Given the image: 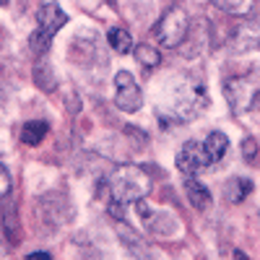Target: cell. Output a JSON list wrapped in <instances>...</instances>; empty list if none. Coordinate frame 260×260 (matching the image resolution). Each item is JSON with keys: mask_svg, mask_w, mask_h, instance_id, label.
Listing matches in <instances>:
<instances>
[{"mask_svg": "<svg viewBox=\"0 0 260 260\" xmlns=\"http://www.w3.org/2000/svg\"><path fill=\"white\" fill-rule=\"evenodd\" d=\"M242 156H245V161H255V156H257V141L255 138H245L242 141Z\"/></svg>", "mask_w": 260, "mask_h": 260, "instance_id": "obj_20", "label": "cell"}, {"mask_svg": "<svg viewBox=\"0 0 260 260\" xmlns=\"http://www.w3.org/2000/svg\"><path fill=\"white\" fill-rule=\"evenodd\" d=\"M47 130L50 125L47 122H42V120H31L24 125V130H21V141H24V146H39L42 138L47 136Z\"/></svg>", "mask_w": 260, "mask_h": 260, "instance_id": "obj_15", "label": "cell"}, {"mask_svg": "<svg viewBox=\"0 0 260 260\" xmlns=\"http://www.w3.org/2000/svg\"><path fill=\"white\" fill-rule=\"evenodd\" d=\"M65 24H68V16L57 3H45L37 11V31H42L45 37H55Z\"/></svg>", "mask_w": 260, "mask_h": 260, "instance_id": "obj_9", "label": "cell"}, {"mask_svg": "<svg viewBox=\"0 0 260 260\" xmlns=\"http://www.w3.org/2000/svg\"><path fill=\"white\" fill-rule=\"evenodd\" d=\"M252 112H257V115H260V96H257V102H255V110H252Z\"/></svg>", "mask_w": 260, "mask_h": 260, "instance_id": "obj_24", "label": "cell"}, {"mask_svg": "<svg viewBox=\"0 0 260 260\" xmlns=\"http://www.w3.org/2000/svg\"><path fill=\"white\" fill-rule=\"evenodd\" d=\"M133 52H136V60L143 65V68H156V65L161 62V52L151 45V42H143V45L133 47Z\"/></svg>", "mask_w": 260, "mask_h": 260, "instance_id": "obj_16", "label": "cell"}, {"mask_svg": "<svg viewBox=\"0 0 260 260\" xmlns=\"http://www.w3.org/2000/svg\"><path fill=\"white\" fill-rule=\"evenodd\" d=\"M107 187H110V198L112 203L130 206L143 201L148 190H151V177L148 172L138 164H120L110 172L107 177Z\"/></svg>", "mask_w": 260, "mask_h": 260, "instance_id": "obj_1", "label": "cell"}, {"mask_svg": "<svg viewBox=\"0 0 260 260\" xmlns=\"http://www.w3.org/2000/svg\"><path fill=\"white\" fill-rule=\"evenodd\" d=\"M177 169L182 172L185 177H198L201 172L211 164L208 161V156H206V148H203V143H198V141H187L180 151H177Z\"/></svg>", "mask_w": 260, "mask_h": 260, "instance_id": "obj_6", "label": "cell"}, {"mask_svg": "<svg viewBox=\"0 0 260 260\" xmlns=\"http://www.w3.org/2000/svg\"><path fill=\"white\" fill-rule=\"evenodd\" d=\"M26 260H52V257H50V252L39 250V252H29V255H26Z\"/></svg>", "mask_w": 260, "mask_h": 260, "instance_id": "obj_22", "label": "cell"}, {"mask_svg": "<svg viewBox=\"0 0 260 260\" xmlns=\"http://www.w3.org/2000/svg\"><path fill=\"white\" fill-rule=\"evenodd\" d=\"M234 260H250V257H247L242 250H237V252H234Z\"/></svg>", "mask_w": 260, "mask_h": 260, "instance_id": "obj_23", "label": "cell"}, {"mask_svg": "<svg viewBox=\"0 0 260 260\" xmlns=\"http://www.w3.org/2000/svg\"><path fill=\"white\" fill-rule=\"evenodd\" d=\"M250 192H252V182L247 177H232L224 185V195L229 203H242Z\"/></svg>", "mask_w": 260, "mask_h": 260, "instance_id": "obj_13", "label": "cell"}, {"mask_svg": "<svg viewBox=\"0 0 260 260\" xmlns=\"http://www.w3.org/2000/svg\"><path fill=\"white\" fill-rule=\"evenodd\" d=\"M185 192H187V201L192 203V208H198V211H206L208 206H211V190L203 185V182H198L195 177H187L185 180Z\"/></svg>", "mask_w": 260, "mask_h": 260, "instance_id": "obj_10", "label": "cell"}, {"mask_svg": "<svg viewBox=\"0 0 260 260\" xmlns=\"http://www.w3.org/2000/svg\"><path fill=\"white\" fill-rule=\"evenodd\" d=\"M206 89L201 83H187L182 91H177L175 102L169 104V110H172V120L175 122H185V120H192V117H198L203 110H206Z\"/></svg>", "mask_w": 260, "mask_h": 260, "instance_id": "obj_4", "label": "cell"}, {"mask_svg": "<svg viewBox=\"0 0 260 260\" xmlns=\"http://www.w3.org/2000/svg\"><path fill=\"white\" fill-rule=\"evenodd\" d=\"M203 148H206L208 161H211V164H216V161H221V159L226 156V151H229V138L221 133V130H213V133H208V138H206Z\"/></svg>", "mask_w": 260, "mask_h": 260, "instance_id": "obj_11", "label": "cell"}, {"mask_svg": "<svg viewBox=\"0 0 260 260\" xmlns=\"http://www.w3.org/2000/svg\"><path fill=\"white\" fill-rule=\"evenodd\" d=\"M211 3L229 16H250L252 13V0H211Z\"/></svg>", "mask_w": 260, "mask_h": 260, "instance_id": "obj_17", "label": "cell"}, {"mask_svg": "<svg viewBox=\"0 0 260 260\" xmlns=\"http://www.w3.org/2000/svg\"><path fill=\"white\" fill-rule=\"evenodd\" d=\"M50 37H45L42 31H34L31 37H29V52L34 55V57H39V55H45L47 50H50Z\"/></svg>", "mask_w": 260, "mask_h": 260, "instance_id": "obj_19", "label": "cell"}, {"mask_svg": "<svg viewBox=\"0 0 260 260\" xmlns=\"http://www.w3.org/2000/svg\"><path fill=\"white\" fill-rule=\"evenodd\" d=\"M117 234H120V240L125 242V247H130V252H133V255H138V257H143V260H151V252H146L148 245H146L127 224L120 221V224H117Z\"/></svg>", "mask_w": 260, "mask_h": 260, "instance_id": "obj_12", "label": "cell"}, {"mask_svg": "<svg viewBox=\"0 0 260 260\" xmlns=\"http://www.w3.org/2000/svg\"><path fill=\"white\" fill-rule=\"evenodd\" d=\"M34 81H37V86H39V89L42 91H55V73L47 68V65L45 62H37L34 65Z\"/></svg>", "mask_w": 260, "mask_h": 260, "instance_id": "obj_18", "label": "cell"}, {"mask_svg": "<svg viewBox=\"0 0 260 260\" xmlns=\"http://www.w3.org/2000/svg\"><path fill=\"white\" fill-rule=\"evenodd\" d=\"M190 31V16L182 6H172L156 24V39L164 47H180Z\"/></svg>", "mask_w": 260, "mask_h": 260, "instance_id": "obj_3", "label": "cell"}, {"mask_svg": "<svg viewBox=\"0 0 260 260\" xmlns=\"http://www.w3.org/2000/svg\"><path fill=\"white\" fill-rule=\"evenodd\" d=\"M224 96L232 107L234 115H245L255 110V102L260 96V71L247 73V76H237L224 83Z\"/></svg>", "mask_w": 260, "mask_h": 260, "instance_id": "obj_2", "label": "cell"}, {"mask_svg": "<svg viewBox=\"0 0 260 260\" xmlns=\"http://www.w3.org/2000/svg\"><path fill=\"white\" fill-rule=\"evenodd\" d=\"M136 211H138V216L143 219L146 229L154 232V234H159V237H172V234L180 229V224H177L175 216H172V213H159V211H154L146 201H138V203H136Z\"/></svg>", "mask_w": 260, "mask_h": 260, "instance_id": "obj_7", "label": "cell"}, {"mask_svg": "<svg viewBox=\"0 0 260 260\" xmlns=\"http://www.w3.org/2000/svg\"><path fill=\"white\" fill-rule=\"evenodd\" d=\"M115 86H117L115 104L120 107L122 112H138L141 104H143V94H141V86L136 83L133 73L120 71V73L115 76Z\"/></svg>", "mask_w": 260, "mask_h": 260, "instance_id": "obj_5", "label": "cell"}, {"mask_svg": "<svg viewBox=\"0 0 260 260\" xmlns=\"http://www.w3.org/2000/svg\"><path fill=\"white\" fill-rule=\"evenodd\" d=\"M107 42H110V47H112L117 55H127L130 50H133V37H130V31L122 29V26L110 29V34H107Z\"/></svg>", "mask_w": 260, "mask_h": 260, "instance_id": "obj_14", "label": "cell"}, {"mask_svg": "<svg viewBox=\"0 0 260 260\" xmlns=\"http://www.w3.org/2000/svg\"><path fill=\"white\" fill-rule=\"evenodd\" d=\"M260 47V21L257 18H245L237 24L234 29V37H232V50L237 55L242 52H250V50H257Z\"/></svg>", "mask_w": 260, "mask_h": 260, "instance_id": "obj_8", "label": "cell"}, {"mask_svg": "<svg viewBox=\"0 0 260 260\" xmlns=\"http://www.w3.org/2000/svg\"><path fill=\"white\" fill-rule=\"evenodd\" d=\"M11 185H13V182H11V172L0 164V201H3L6 195L11 192Z\"/></svg>", "mask_w": 260, "mask_h": 260, "instance_id": "obj_21", "label": "cell"}]
</instances>
